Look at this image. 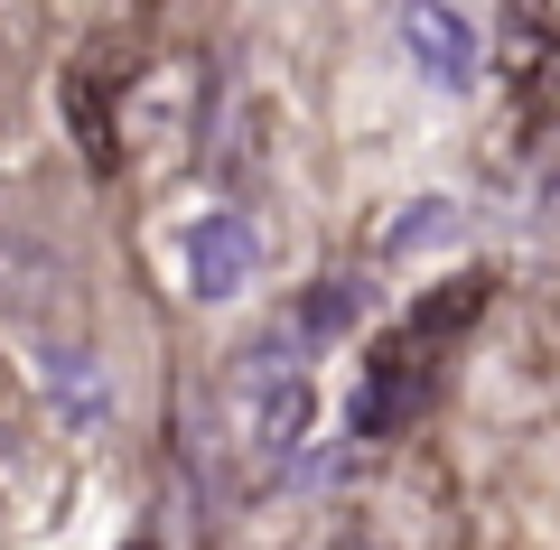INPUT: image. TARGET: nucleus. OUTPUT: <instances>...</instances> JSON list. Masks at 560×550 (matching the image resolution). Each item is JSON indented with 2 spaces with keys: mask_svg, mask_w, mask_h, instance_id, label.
<instances>
[{
  "mask_svg": "<svg viewBox=\"0 0 560 550\" xmlns=\"http://www.w3.org/2000/svg\"><path fill=\"white\" fill-rule=\"evenodd\" d=\"M355 317H364V280H355V271H337V280H327V290H308L300 327H308V336H346V327H355Z\"/></svg>",
  "mask_w": 560,
  "mask_h": 550,
  "instance_id": "nucleus-8",
  "label": "nucleus"
},
{
  "mask_svg": "<svg viewBox=\"0 0 560 550\" xmlns=\"http://www.w3.org/2000/svg\"><path fill=\"white\" fill-rule=\"evenodd\" d=\"M38 383H47V401H57L75 430L103 420V374H94V354H84V346H47L38 354Z\"/></svg>",
  "mask_w": 560,
  "mask_h": 550,
  "instance_id": "nucleus-6",
  "label": "nucleus"
},
{
  "mask_svg": "<svg viewBox=\"0 0 560 550\" xmlns=\"http://www.w3.org/2000/svg\"><path fill=\"white\" fill-rule=\"evenodd\" d=\"M420 346H430V336L411 327V336H393V346H383L374 364H364L355 411H346V420H355V438H393L401 420L420 411V393H430V354H420Z\"/></svg>",
  "mask_w": 560,
  "mask_h": 550,
  "instance_id": "nucleus-2",
  "label": "nucleus"
},
{
  "mask_svg": "<svg viewBox=\"0 0 560 550\" xmlns=\"http://www.w3.org/2000/svg\"><path fill=\"white\" fill-rule=\"evenodd\" d=\"M261 271V234L253 215H234V206H206L197 224H187V290L197 299H243Z\"/></svg>",
  "mask_w": 560,
  "mask_h": 550,
  "instance_id": "nucleus-3",
  "label": "nucleus"
},
{
  "mask_svg": "<svg viewBox=\"0 0 560 550\" xmlns=\"http://www.w3.org/2000/svg\"><path fill=\"white\" fill-rule=\"evenodd\" d=\"M458 234H467V215H458V206H448V197H420L411 215H401L393 234H383V261H411V253H448Z\"/></svg>",
  "mask_w": 560,
  "mask_h": 550,
  "instance_id": "nucleus-7",
  "label": "nucleus"
},
{
  "mask_svg": "<svg viewBox=\"0 0 560 550\" xmlns=\"http://www.w3.org/2000/svg\"><path fill=\"white\" fill-rule=\"evenodd\" d=\"M401 57L440 84V94H467V84H477V28H467L448 0H411V10H401Z\"/></svg>",
  "mask_w": 560,
  "mask_h": 550,
  "instance_id": "nucleus-4",
  "label": "nucleus"
},
{
  "mask_svg": "<svg viewBox=\"0 0 560 550\" xmlns=\"http://www.w3.org/2000/svg\"><path fill=\"white\" fill-rule=\"evenodd\" d=\"M300 346H308V327L290 317V327H271L234 364V383H224V401H234V438H243L253 467H280V457L308 438V411H318V401H308V354Z\"/></svg>",
  "mask_w": 560,
  "mask_h": 550,
  "instance_id": "nucleus-1",
  "label": "nucleus"
},
{
  "mask_svg": "<svg viewBox=\"0 0 560 550\" xmlns=\"http://www.w3.org/2000/svg\"><path fill=\"white\" fill-rule=\"evenodd\" d=\"M504 75H514V94H523V113H560V28L541 20L533 0H514L504 10Z\"/></svg>",
  "mask_w": 560,
  "mask_h": 550,
  "instance_id": "nucleus-5",
  "label": "nucleus"
}]
</instances>
